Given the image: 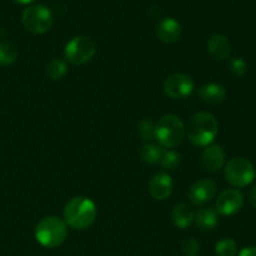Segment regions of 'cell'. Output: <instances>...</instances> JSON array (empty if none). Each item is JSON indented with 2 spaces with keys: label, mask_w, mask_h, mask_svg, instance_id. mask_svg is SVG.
Here are the masks:
<instances>
[{
  "label": "cell",
  "mask_w": 256,
  "mask_h": 256,
  "mask_svg": "<svg viewBox=\"0 0 256 256\" xmlns=\"http://www.w3.org/2000/svg\"><path fill=\"white\" fill-rule=\"evenodd\" d=\"M64 222L75 230H85L94 224L98 215L95 202L86 196H75L64 208Z\"/></svg>",
  "instance_id": "6da1fadb"
},
{
  "label": "cell",
  "mask_w": 256,
  "mask_h": 256,
  "mask_svg": "<svg viewBox=\"0 0 256 256\" xmlns=\"http://www.w3.org/2000/svg\"><path fill=\"white\" fill-rule=\"evenodd\" d=\"M186 134L190 142L196 146H209L212 144L219 132L218 120L212 112H200L190 118L188 122Z\"/></svg>",
  "instance_id": "7a4b0ae2"
},
{
  "label": "cell",
  "mask_w": 256,
  "mask_h": 256,
  "mask_svg": "<svg viewBox=\"0 0 256 256\" xmlns=\"http://www.w3.org/2000/svg\"><path fill=\"white\" fill-rule=\"evenodd\" d=\"M185 135H186V129L184 122L179 116L172 114L160 118L154 128V138L156 142H159L160 146L168 149H172L182 144Z\"/></svg>",
  "instance_id": "3957f363"
},
{
  "label": "cell",
  "mask_w": 256,
  "mask_h": 256,
  "mask_svg": "<svg viewBox=\"0 0 256 256\" xmlns=\"http://www.w3.org/2000/svg\"><path fill=\"white\" fill-rule=\"evenodd\" d=\"M35 239L42 246L54 249L60 246L68 236V225L58 216H46L35 226Z\"/></svg>",
  "instance_id": "277c9868"
},
{
  "label": "cell",
  "mask_w": 256,
  "mask_h": 256,
  "mask_svg": "<svg viewBox=\"0 0 256 256\" xmlns=\"http://www.w3.org/2000/svg\"><path fill=\"white\" fill-rule=\"evenodd\" d=\"M224 175L226 182L236 189L248 186L255 179V168L246 158L235 156L225 162Z\"/></svg>",
  "instance_id": "5b68a950"
},
{
  "label": "cell",
  "mask_w": 256,
  "mask_h": 256,
  "mask_svg": "<svg viewBox=\"0 0 256 256\" xmlns=\"http://www.w3.org/2000/svg\"><path fill=\"white\" fill-rule=\"evenodd\" d=\"M22 25L32 34H45L54 22V16L49 8L44 5H30L22 12Z\"/></svg>",
  "instance_id": "8992f818"
},
{
  "label": "cell",
  "mask_w": 256,
  "mask_h": 256,
  "mask_svg": "<svg viewBox=\"0 0 256 256\" xmlns=\"http://www.w3.org/2000/svg\"><path fill=\"white\" fill-rule=\"evenodd\" d=\"M96 54V45L90 38L75 36L68 42L64 49V56L70 64L84 65L89 62Z\"/></svg>",
  "instance_id": "52a82bcc"
},
{
  "label": "cell",
  "mask_w": 256,
  "mask_h": 256,
  "mask_svg": "<svg viewBox=\"0 0 256 256\" xmlns=\"http://www.w3.org/2000/svg\"><path fill=\"white\" fill-rule=\"evenodd\" d=\"M194 80L190 75L184 74V72H175L165 79L162 90L170 99L182 100L194 92Z\"/></svg>",
  "instance_id": "ba28073f"
},
{
  "label": "cell",
  "mask_w": 256,
  "mask_h": 256,
  "mask_svg": "<svg viewBox=\"0 0 256 256\" xmlns=\"http://www.w3.org/2000/svg\"><path fill=\"white\" fill-rule=\"evenodd\" d=\"M244 205V195L238 189H225L218 196L215 210L222 216L238 214Z\"/></svg>",
  "instance_id": "9c48e42d"
},
{
  "label": "cell",
  "mask_w": 256,
  "mask_h": 256,
  "mask_svg": "<svg viewBox=\"0 0 256 256\" xmlns=\"http://www.w3.org/2000/svg\"><path fill=\"white\" fill-rule=\"evenodd\" d=\"M218 186L212 180L200 179L192 185L189 190V199L195 206H202L215 198Z\"/></svg>",
  "instance_id": "30bf717a"
},
{
  "label": "cell",
  "mask_w": 256,
  "mask_h": 256,
  "mask_svg": "<svg viewBox=\"0 0 256 256\" xmlns=\"http://www.w3.org/2000/svg\"><path fill=\"white\" fill-rule=\"evenodd\" d=\"M225 159H226V155L220 145H209L200 154L199 164L205 172H218L224 168Z\"/></svg>",
  "instance_id": "8fae6325"
},
{
  "label": "cell",
  "mask_w": 256,
  "mask_h": 256,
  "mask_svg": "<svg viewBox=\"0 0 256 256\" xmlns=\"http://www.w3.org/2000/svg\"><path fill=\"white\" fill-rule=\"evenodd\" d=\"M155 32L160 42L165 44H175L182 39V28L174 18H164L156 24Z\"/></svg>",
  "instance_id": "7c38bea8"
},
{
  "label": "cell",
  "mask_w": 256,
  "mask_h": 256,
  "mask_svg": "<svg viewBox=\"0 0 256 256\" xmlns=\"http://www.w3.org/2000/svg\"><path fill=\"white\" fill-rule=\"evenodd\" d=\"M172 188H174V182H172V176L164 172L155 174L149 182L150 195L152 199L158 202L166 200L172 195Z\"/></svg>",
  "instance_id": "4fadbf2b"
},
{
  "label": "cell",
  "mask_w": 256,
  "mask_h": 256,
  "mask_svg": "<svg viewBox=\"0 0 256 256\" xmlns=\"http://www.w3.org/2000/svg\"><path fill=\"white\" fill-rule=\"evenodd\" d=\"M206 49L210 56L216 62L230 59V55H232V44L229 39L222 34H212L208 39Z\"/></svg>",
  "instance_id": "5bb4252c"
},
{
  "label": "cell",
  "mask_w": 256,
  "mask_h": 256,
  "mask_svg": "<svg viewBox=\"0 0 256 256\" xmlns=\"http://www.w3.org/2000/svg\"><path fill=\"white\" fill-rule=\"evenodd\" d=\"M198 96L206 104H222L226 99V89L219 82H209L198 89Z\"/></svg>",
  "instance_id": "9a60e30c"
},
{
  "label": "cell",
  "mask_w": 256,
  "mask_h": 256,
  "mask_svg": "<svg viewBox=\"0 0 256 256\" xmlns=\"http://www.w3.org/2000/svg\"><path fill=\"white\" fill-rule=\"evenodd\" d=\"M194 222L202 232H212L219 224V214L212 208H202L195 214Z\"/></svg>",
  "instance_id": "2e32d148"
},
{
  "label": "cell",
  "mask_w": 256,
  "mask_h": 256,
  "mask_svg": "<svg viewBox=\"0 0 256 256\" xmlns=\"http://www.w3.org/2000/svg\"><path fill=\"white\" fill-rule=\"evenodd\" d=\"M195 212L190 205L180 202L172 212V222L179 229H186L194 222Z\"/></svg>",
  "instance_id": "e0dca14e"
},
{
  "label": "cell",
  "mask_w": 256,
  "mask_h": 256,
  "mask_svg": "<svg viewBox=\"0 0 256 256\" xmlns=\"http://www.w3.org/2000/svg\"><path fill=\"white\" fill-rule=\"evenodd\" d=\"M162 152H164V149H162L160 145L146 142V144H144L142 148H140L139 155H140V159H142L145 164L155 165L158 164V162H160Z\"/></svg>",
  "instance_id": "ac0fdd59"
},
{
  "label": "cell",
  "mask_w": 256,
  "mask_h": 256,
  "mask_svg": "<svg viewBox=\"0 0 256 256\" xmlns=\"http://www.w3.org/2000/svg\"><path fill=\"white\" fill-rule=\"evenodd\" d=\"M46 74L54 82L62 80L65 75L68 74V64L64 59H59L55 58L49 62L46 65Z\"/></svg>",
  "instance_id": "d6986e66"
},
{
  "label": "cell",
  "mask_w": 256,
  "mask_h": 256,
  "mask_svg": "<svg viewBox=\"0 0 256 256\" xmlns=\"http://www.w3.org/2000/svg\"><path fill=\"white\" fill-rule=\"evenodd\" d=\"M18 59V49L12 42H0V65L9 66L14 64Z\"/></svg>",
  "instance_id": "ffe728a7"
},
{
  "label": "cell",
  "mask_w": 256,
  "mask_h": 256,
  "mask_svg": "<svg viewBox=\"0 0 256 256\" xmlns=\"http://www.w3.org/2000/svg\"><path fill=\"white\" fill-rule=\"evenodd\" d=\"M238 245L230 238H222L215 244V255L216 256H236Z\"/></svg>",
  "instance_id": "44dd1931"
},
{
  "label": "cell",
  "mask_w": 256,
  "mask_h": 256,
  "mask_svg": "<svg viewBox=\"0 0 256 256\" xmlns=\"http://www.w3.org/2000/svg\"><path fill=\"white\" fill-rule=\"evenodd\" d=\"M180 162H182V156L179 152H174V150H168V152L164 150L159 164L164 170H174L175 168L179 166Z\"/></svg>",
  "instance_id": "7402d4cb"
},
{
  "label": "cell",
  "mask_w": 256,
  "mask_h": 256,
  "mask_svg": "<svg viewBox=\"0 0 256 256\" xmlns=\"http://www.w3.org/2000/svg\"><path fill=\"white\" fill-rule=\"evenodd\" d=\"M228 68H229V72H232L234 76L242 78L244 75H246L248 69H249V65H248L246 60L242 59V58H232L228 62Z\"/></svg>",
  "instance_id": "603a6c76"
},
{
  "label": "cell",
  "mask_w": 256,
  "mask_h": 256,
  "mask_svg": "<svg viewBox=\"0 0 256 256\" xmlns=\"http://www.w3.org/2000/svg\"><path fill=\"white\" fill-rule=\"evenodd\" d=\"M154 128L155 125L150 120H142L138 124L136 132L140 139L144 140V142H150L152 139H154Z\"/></svg>",
  "instance_id": "cb8c5ba5"
},
{
  "label": "cell",
  "mask_w": 256,
  "mask_h": 256,
  "mask_svg": "<svg viewBox=\"0 0 256 256\" xmlns=\"http://www.w3.org/2000/svg\"><path fill=\"white\" fill-rule=\"evenodd\" d=\"M182 254L184 256H198L200 252V244L194 238H189L182 242Z\"/></svg>",
  "instance_id": "d4e9b609"
},
{
  "label": "cell",
  "mask_w": 256,
  "mask_h": 256,
  "mask_svg": "<svg viewBox=\"0 0 256 256\" xmlns=\"http://www.w3.org/2000/svg\"><path fill=\"white\" fill-rule=\"evenodd\" d=\"M248 199H249L250 204L256 209V185H254V186L249 190V192H248Z\"/></svg>",
  "instance_id": "484cf974"
},
{
  "label": "cell",
  "mask_w": 256,
  "mask_h": 256,
  "mask_svg": "<svg viewBox=\"0 0 256 256\" xmlns=\"http://www.w3.org/2000/svg\"><path fill=\"white\" fill-rule=\"evenodd\" d=\"M238 256H256V246L244 248Z\"/></svg>",
  "instance_id": "4316f807"
},
{
  "label": "cell",
  "mask_w": 256,
  "mask_h": 256,
  "mask_svg": "<svg viewBox=\"0 0 256 256\" xmlns=\"http://www.w3.org/2000/svg\"><path fill=\"white\" fill-rule=\"evenodd\" d=\"M15 2H18V4H30V2H35V0H14Z\"/></svg>",
  "instance_id": "83f0119b"
},
{
  "label": "cell",
  "mask_w": 256,
  "mask_h": 256,
  "mask_svg": "<svg viewBox=\"0 0 256 256\" xmlns=\"http://www.w3.org/2000/svg\"><path fill=\"white\" fill-rule=\"evenodd\" d=\"M255 178H256V175H255Z\"/></svg>",
  "instance_id": "f1b7e54d"
}]
</instances>
